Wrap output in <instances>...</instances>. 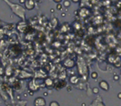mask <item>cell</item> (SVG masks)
<instances>
[{
    "label": "cell",
    "instance_id": "6da1fadb",
    "mask_svg": "<svg viewBox=\"0 0 121 106\" xmlns=\"http://www.w3.org/2000/svg\"><path fill=\"white\" fill-rule=\"evenodd\" d=\"M3 1L9 6L10 9L15 15H17L23 20H25V10H26L25 7H23L22 5L18 4V3H11L9 0H3Z\"/></svg>",
    "mask_w": 121,
    "mask_h": 106
},
{
    "label": "cell",
    "instance_id": "ac0fdd59",
    "mask_svg": "<svg viewBox=\"0 0 121 106\" xmlns=\"http://www.w3.org/2000/svg\"><path fill=\"white\" fill-rule=\"evenodd\" d=\"M117 97H118L119 99H121V92H119V93L117 94Z\"/></svg>",
    "mask_w": 121,
    "mask_h": 106
},
{
    "label": "cell",
    "instance_id": "4fadbf2b",
    "mask_svg": "<svg viewBox=\"0 0 121 106\" xmlns=\"http://www.w3.org/2000/svg\"><path fill=\"white\" fill-rule=\"evenodd\" d=\"M62 7H63V4H61V3H57V4H56V10L60 11V10L62 9Z\"/></svg>",
    "mask_w": 121,
    "mask_h": 106
},
{
    "label": "cell",
    "instance_id": "8992f818",
    "mask_svg": "<svg viewBox=\"0 0 121 106\" xmlns=\"http://www.w3.org/2000/svg\"><path fill=\"white\" fill-rule=\"evenodd\" d=\"M63 64H64V66L67 68H73L75 65V62H74V60H73V59H65L64 61Z\"/></svg>",
    "mask_w": 121,
    "mask_h": 106
},
{
    "label": "cell",
    "instance_id": "7c38bea8",
    "mask_svg": "<svg viewBox=\"0 0 121 106\" xmlns=\"http://www.w3.org/2000/svg\"><path fill=\"white\" fill-rule=\"evenodd\" d=\"M48 106H60V105L57 101H52V102H50Z\"/></svg>",
    "mask_w": 121,
    "mask_h": 106
},
{
    "label": "cell",
    "instance_id": "9a60e30c",
    "mask_svg": "<svg viewBox=\"0 0 121 106\" xmlns=\"http://www.w3.org/2000/svg\"><path fill=\"white\" fill-rule=\"evenodd\" d=\"M92 91H93L94 94H98L99 93V88H94Z\"/></svg>",
    "mask_w": 121,
    "mask_h": 106
},
{
    "label": "cell",
    "instance_id": "e0dca14e",
    "mask_svg": "<svg viewBox=\"0 0 121 106\" xmlns=\"http://www.w3.org/2000/svg\"><path fill=\"white\" fill-rule=\"evenodd\" d=\"M72 2H73V3H78L80 1H81V0H71Z\"/></svg>",
    "mask_w": 121,
    "mask_h": 106
},
{
    "label": "cell",
    "instance_id": "9c48e42d",
    "mask_svg": "<svg viewBox=\"0 0 121 106\" xmlns=\"http://www.w3.org/2000/svg\"><path fill=\"white\" fill-rule=\"evenodd\" d=\"M69 82H70V83H72V84H76L78 82V78L76 75H73L72 77L69 78Z\"/></svg>",
    "mask_w": 121,
    "mask_h": 106
},
{
    "label": "cell",
    "instance_id": "7a4b0ae2",
    "mask_svg": "<svg viewBox=\"0 0 121 106\" xmlns=\"http://www.w3.org/2000/svg\"><path fill=\"white\" fill-rule=\"evenodd\" d=\"M35 6H36V2L34 0H26L24 3L25 9L28 10V11H32L35 8Z\"/></svg>",
    "mask_w": 121,
    "mask_h": 106
},
{
    "label": "cell",
    "instance_id": "5b68a950",
    "mask_svg": "<svg viewBox=\"0 0 121 106\" xmlns=\"http://www.w3.org/2000/svg\"><path fill=\"white\" fill-rule=\"evenodd\" d=\"M99 86L101 89L105 92H107L109 90V88H110V87H109V83H107L106 80H101L99 83Z\"/></svg>",
    "mask_w": 121,
    "mask_h": 106
},
{
    "label": "cell",
    "instance_id": "3957f363",
    "mask_svg": "<svg viewBox=\"0 0 121 106\" xmlns=\"http://www.w3.org/2000/svg\"><path fill=\"white\" fill-rule=\"evenodd\" d=\"M90 106H106L104 105L102 99V97H96L95 100L92 101V103L90 105Z\"/></svg>",
    "mask_w": 121,
    "mask_h": 106
},
{
    "label": "cell",
    "instance_id": "d6986e66",
    "mask_svg": "<svg viewBox=\"0 0 121 106\" xmlns=\"http://www.w3.org/2000/svg\"><path fill=\"white\" fill-rule=\"evenodd\" d=\"M25 1H26V0H19V3H20V4L25 3Z\"/></svg>",
    "mask_w": 121,
    "mask_h": 106
},
{
    "label": "cell",
    "instance_id": "277c9868",
    "mask_svg": "<svg viewBox=\"0 0 121 106\" xmlns=\"http://www.w3.org/2000/svg\"><path fill=\"white\" fill-rule=\"evenodd\" d=\"M45 105H46V101L44 97H39L35 99L34 106H45Z\"/></svg>",
    "mask_w": 121,
    "mask_h": 106
},
{
    "label": "cell",
    "instance_id": "ba28073f",
    "mask_svg": "<svg viewBox=\"0 0 121 106\" xmlns=\"http://www.w3.org/2000/svg\"><path fill=\"white\" fill-rule=\"evenodd\" d=\"M44 84H45L47 87H52V86H53L54 82H53V80H52V78H47L46 79L44 80Z\"/></svg>",
    "mask_w": 121,
    "mask_h": 106
},
{
    "label": "cell",
    "instance_id": "30bf717a",
    "mask_svg": "<svg viewBox=\"0 0 121 106\" xmlns=\"http://www.w3.org/2000/svg\"><path fill=\"white\" fill-rule=\"evenodd\" d=\"M91 78H93V79H97V78L99 77V74L97 72L93 71L92 73L91 74Z\"/></svg>",
    "mask_w": 121,
    "mask_h": 106
},
{
    "label": "cell",
    "instance_id": "8fae6325",
    "mask_svg": "<svg viewBox=\"0 0 121 106\" xmlns=\"http://www.w3.org/2000/svg\"><path fill=\"white\" fill-rule=\"evenodd\" d=\"M70 6V2L69 0H65V1L63 2V7H69Z\"/></svg>",
    "mask_w": 121,
    "mask_h": 106
},
{
    "label": "cell",
    "instance_id": "5bb4252c",
    "mask_svg": "<svg viewBox=\"0 0 121 106\" xmlns=\"http://www.w3.org/2000/svg\"><path fill=\"white\" fill-rule=\"evenodd\" d=\"M4 74V68L0 64V75H2V74Z\"/></svg>",
    "mask_w": 121,
    "mask_h": 106
},
{
    "label": "cell",
    "instance_id": "52a82bcc",
    "mask_svg": "<svg viewBox=\"0 0 121 106\" xmlns=\"http://www.w3.org/2000/svg\"><path fill=\"white\" fill-rule=\"evenodd\" d=\"M28 88H29V89H30L31 91L36 92V90L39 89V88H40V87H39V85H38L37 83H35V80H32V81L29 83Z\"/></svg>",
    "mask_w": 121,
    "mask_h": 106
},
{
    "label": "cell",
    "instance_id": "2e32d148",
    "mask_svg": "<svg viewBox=\"0 0 121 106\" xmlns=\"http://www.w3.org/2000/svg\"><path fill=\"white\" fill-rule=\"evenodd\" d=\"M52 1H53L54 3H56V4H57V3H61V2L63 1V0H52Z\"/></svg>",
    "mask_w": 121,
    "mask_h": 106
}]
</instances>
